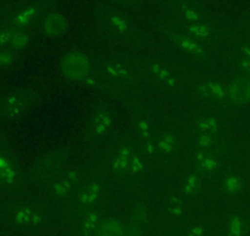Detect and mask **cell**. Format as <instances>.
<instances>
[{"label": "cell", "instance_id": "cell-1", "mask_svg": "<svg viewBox=\"0 0 250 236\" xmlns=\"http://www.w3.org/2000/svg\"><path fill=\"white\" fill-rule=\"evenodd\" d=\"M62 73L73 80H87L88 76V59L80 52L69 53L62 64Z\"/></svg>", "mask_w": 250, "mask_h": 236}, {"label": "cell", "instance_id": "cell-2", "mask_svg": "<svg viewBox=\"0 0 250 236\" xmlns=\"http://www.w3.org/2000/svg\"><path fill=\"white\" fill-rule=\"evenodd\" d=\"M198 145L200 146L203 153L211 154L217 158L227 155L229 151V144L223 137L217 134H199Z\"/></svg>", "mask_w": 250, "mask_h": 236}, {"label": "cell", "instance_id": "cell-3", "mask_svg": "<svg viewBox=\"0 0 250 236\" xmlns=\"http://www.w3.org/2000/svg\"><path fill=\"white\" fill-rule=\"evenodd\" d=\"M227 96L237 106H244L250 101V80L247 78H238L229 84Z\"/></svg>", "mask_w": 250, "mask_h": 236}, {"label": "cell", "instance_id": "cell-4", "mask_svg": "<svg viewBox=\"0 0 250 236\" xmlns=\"http://www.w3.org/2000/svg\"><path fill=\"white\" fill-rule=\"evenodd\" d=\"M199 93L210 102H223L227 97V89L217 80H208L199 85Z\"/></svg>", "mask_w": 250, "mask_h": 236}, {"label": "cell", "instance_id": "cell-5", "mask_svg": "<svg viewBox=\"0 0 250 236\" xmlns=\"http://www.w3.org/2000/svg\"><path fill=\"white\" fill-rule=\"evenodd\" d=\"M147 224V211L144 203L135 207L130 221L126 226V236H140Z\"/></svg>", "mask_w": 250, "mask_h": 236}, {"label": "cell", "instance_id": "cell-6", "mask_svg": "<svg viewBox=\"0 0 250 236\" xmlns=\"http://www.w3.org/2000/svg\"><path fill=\"white\" fill-rule=\"evenodd\" d=\"M194 164L200 172L205 175H215L221 168L220 158L208 153H198L194 158Z\"/></svg>", "mask_w": 250, "mask_h": 236}, {"label": "cell", "instance_id": "cell-7", "mask_svg": "<svg viewBox=\"0 0 250 236\" xmlns=\"http://www.w3.org/2000/svg\"><path fill=\"white\" fill-rule=\"evenodd\" d=\"M172 40L180 49H183L184 52L189 53V54H193L195 57H204L205 55V48L200 45L199 42H196L193 37L185 35H179V33H175L172 36Z\"/></svg>", "mask_w": 250, "mask_h": 236}, {"label": "cell", "instance_id": "cell-8", "mask_svg": "<svg viewBox=\"0 0 250 236\" xmlns=\"http://www.w3.org/2000/svg\"><path fill=\"white\" fill-rule=\"evenodd\" d=\"M131 156H133V154H131L130 149L126 148V146L120 148L119 150H118L117 156H115L114 160H113V172L117 176H119V177L124 176L125 173H128Z\"/></svg>", "mask_w": 250, "mask_h": 236}, {"label": "cell", "instance_id": "cell-9", "mask_svg": "<svg viewBox=\"0 0 250 236\" xmlns=\"http://www.w3.org/2000/svg\"><path fill=\"white\" fill-rule=\"evenodd\" d=\"M66 20L59 14H52L44 21V32L49 36H58L66 30Z\"/></svg>", "mask_w": 250, "mask_h": 236}, {"label": "cell", "instance_id": "cell-10", "mask_svg": "<svg viewBox=\"0 0 250 236\" xmlns=\"http://www.w3.org/2000/svg\"><path fill=\"white\" fill-rule=\"evenodd\" d=\"M101 214L98 212H88L83 220V236H96L101 228Z\"/></svg>", "mask_w": 250, "mask_h": 236}, {"label": "cell", "instance_id": "cell-11", "mask_svg": "<svg viewBox=\"0 0 250 236\" xmlns=\"http://www.w3.org/2000/svg\"><path fill=\"white\" fill-rule=\"evenodd\" d=\"M248 233V224L244 216L240 214H233L227 224L228 236H245Z\"/></svg>", "mask_w": 250, "mask_h": 236}, {"label": "cell", "instance_id": "cell-12", "mask_svg": "<svg viewBox=\"0 0 250 236\" xmlns=\"http://www.w3.org/2000/svg\"><path fill=\"white\" fill-rule=\"evenodd\" d=\"M100 236H126V228L114 219H107L101 224Z\"/></svg>", "mask_w": 250, "mask_h": 236}, {"label": "cell", "instance_id": "cell-13", "mask_svg": "<svg viewBox=\"0 0 250 236\" xmlns=\"http://www.w3.org/2000/svg\"><path fill=\"white\" fill-rule=\"evenodd\" d=\"M101 193V186L96 182H90L79 192V199L85 206H91L97 201Z\"/></svg>", "mask_w": 250, "mask_h": 236}, {"label": "cell", "instance_id": "cell-14", "mask_svg": "<svg viewBox=\"0 0 250 236\" xmlns=\"http://www.w3.org/2000/svg\"><path fill=\"white\" fill-rule=\"evenodd\" d=\"M220 128V122L212 115H204L198 121V129L201 134H216Z\"/></svg>", "mask_w": 250, "mask_h": 236}, {"label": "cell", "instance_id": "cell-15", "mask_svg": "<svg viewBox=\"0 0 250 236\" xmlns=\"http://www.w3.org/2000/svg\"><path fill=\"white\" fill-rule=\"evenodd\" d=\"M182 192L188 197H194L198 196L201 192V180L200 177H198L196 175L191 173L184 180L182 186Z\"/></svg>", "mask_w": 250, "mask_h": 236}, {"label": "cell", "instance_id": "cell-16", "mask_svg": "<svg viewBox=\"0 0 250 236\" xmlns=\"http://www.w3.org/2000/svg\"><path fill=\"white\" fill-rule=\"evenodd\" d=\"M156 143H157V150H160L163 154H173L178 149L177 138L172 134H161Z\"/></svg>", "mask_w": 250, "mask_h": 236}, {"label": "cell", "instance_id": "cell-17", "mask_svg": "<svg viewBox=\"0 0 250 236\" xmlns=\"http://www.w3.org/2000/svg\"><path fill=\"white\" fill-rule=\"evenodd\" d=\"M15 218L16 221L19 224H22V225H38L42 221L41 216L33 211H31L30 208H21L16 213Z\"/></svg>", "mask_w": 250, "mask_h": 236}, {"label": "cell", "instance_id": "cell-18", "mask_svg": "<svg viewBox=\"0 0 250 236\" xmlns=\"http://www.w3.org/2000/svg\"><path fill=\"white\" fill-rule=\"evenodd\" d=\"M22 107L23 102L20 96L18 95L10 96V97H8L4 101L3 108L9 117H16V116L20 115L21 111H22Z\"/></svg>", "mask_w": 250, "mask_h": 236}, {"label": "cell", "instance_id": "cell-19", "mask_svg": "<svg viewBox=\"0 0 250 236\" xmlns=\"http://www.w3.org/2000/svg\"><path fill=\"white\" fill-rule=\"evenodd\" d=\"M223 189L226 193L230 194V196H235L239 193L243 189V181L238 175H228L222 184Z\"/></svg>", "mask_w": 250, "mask_h": 236}, {"label": "cell", "instance_id": "cell-20", "mask_svg": "<svg viewBox=\"0 0 250 236\" xmlns=\"http://www.w3.org/2000/svg\"><path fill=\"white\" fill-rule=\"evenodd\" d=\"M38 13V8L36 6H30V8L22 9L21 11L15 14L14 16V25L19 26V27H22V26L28 25L32 20L33 16Z\"/></svg>", "mask_w": 250, "mask_h": 236}, {"label": "cell", "instance_id": "cell-21", "mask_svg": "<svg viewBox=\"0 0 250 236\" xmlns=\"http://www.w3.org/2000/svg\"><path fill=\"white\" fill-rule=\"evenodd\" d=\"M151 71H152V74L156 76V79H157L160 83L165 84V85L167 86H172V88L177 85V81H175L174 76H173L167 69L162 68V67H160L158 64H155V66L151 67Z\"/></svg>", "mask_w": 250, "mask_h": 236}, {"label": "cell", "instance_id": "cell-22", "mask_svg": "<svg viewBox=\"0 0 250 236\" xmlns=\"http://www.w3.org/2000/svg\"><path fill=\"white\" fill-rule=\"evenodd\" d=\"M112 123V118L107 112H101L96 116L95 123H93V128L97 134H103L108 131Z\"/></svg>", "mask_w": 250, "mask_h": 236}, {"label": "cell", "instance_id": "cell-23", "mask_svg": "<svg viewBox=\"0 0 250 236\" xmlns=\"http://www.w3.org/2000/svg\"><path fill=\"white\" fill-rule=\"evenodd\" d=\"M188 31H189L191 35L200 38H208V36L212 33V28L208 25H206V24H193V25H190L188 27Z\"/></svg>", "mask_w": 250, "mask_h": 236}, {"label": "cell", "instance_id": "cell-24", "mask_svg": "<svg viewBox=\"0 0 250 236\" xmlns=\"http://www.w3.org/2000/svg\"><path fill=\"white\" fill-rule=\"evenodd\" d=\"M180 6H182L183 15H184V18L187 19L188 21H190V23H194V24H198V21L200 20V15H199L198 10H196V9L191 5V4L183 3V4H180Z\"/></svg>", "mask_w": 250, "mask_h": 236}, {"label": "cell", "instance_id": "cell-25", "mask_svg": "<svg viewBox=\"0 0 250 236\" xmlns=\"http://www.w3.org/2000/svg\"><path fill=\"white\" fill-rule=\"evenodd\" d=\"M168 212L173 216L182 215L183 212H184V203L179 198H177V197H173L168 202Z\"/></svg>", "mask_w": 250, "mask_h": 236}, {"label": "cell", "instance_id": "cell-26", "mask_svg": "<svg viewBox=\"0 0 250 236\" xmlns=\"http://www.w3.org/2000/svg\"><path fill=\"white\" fill-rule=\"evenodd\" d=\"M144 170V160L141 159V156L139 155H133L131 156L130 164H129V171L130 175L136 176Z\"/></svg>", "mask_w": 250, "mask_h": 236}, {"label": "cell", "instance_id": "cell-27", "mask_svg": "<svg viewBox=\"0 0 250 236\" xmlns=\"http://www.w3.org/2000/svg\"><path fill=\"white\" fill-rule=\"evenodd\" d=\"M71 184L68 180H62V181H58L57 184L54 185V192L58 194V196H64V194L68 193L71 189Z\"/></svg>", "mask_w": 250, "mask_h": 236}, {"label": "cell", "instance_id": "cell-28", "mask_svg": "<svg viewBox=\"0 0 250 236\" xmlns=\"http://www.w3.org/2000/svg\"><path fill=\"white\" fill-rule=\"evenodd\" d=\"M11 43L14 47L22 48L28 43V36H26L22 32H14L13 38H11Z\"/></svg>", "mask_w": 250, "mask_h": 236}, {"label": "cell", "instance_id": "cell-29", "mask_svg": "<svg viewBox=\"0 0 250 236\" xmlns=\"http://www.w3.org/2000/svg\"><path fill=\"white\" fill-rule=\"evenodd\" d=\"M107 71H108V73L112 74V75H114V76H117V78H123V76H125L126 74H128L126 68H125V67L119 66V64H117V66L108 67Z\"/></svg>", "mask_w": 250, "mask_h": 236}, {"label": "cell", "instance_id": "cell-30", "mask_svg": "<svg viewBox=\"0 0 250 236\" xmlns=\"http://www.w3.org/2000/svg\"><path fill=\"white\" fill-rule=\"evenodd\" d=\"M109 20L110 23L113 24V26L119 30V32H124V31H126V28H128L126 21H125L124 19L119 18V16H110Z\"/></svg>", "mask_w": 250, "mask_h": 236}, {"label": "cell", "instance_id": "cell-31", "mask_svg": "<svg viewBox=\"0 0 250 236\" xmlns=\"http://www.w3.org/2000/svg\"><path fill=\"white\" fill-rule=\"evenodd\" d=\"M138 133H139V136L144 139L151 138V129H150V127H148L147 122L141 121L140 123L138 124Z\"/></svg>", "mask_w": 250, "mask_h": 236}, {"label": "cell", "instance_id": "cell-32", "mask_svg": "<svg viewBox=\"0 0 250 236\" xmlns=\"http://www.w3.org/2000/svg\"><path fill=\"white\" fill-rule=\"evenodd\" d=\"M14 61V57H13V53L10 50H1L0 52V66L1 67H6L9 64L13 63Z\"/></svg>", "mask_w": 250, "mask_h": 236}, {"label": "cell", "instance_id": "cell-33", "mask_svg": "<svg viewBox=\"0 0 250 236\" xmlns=\"http://www.w3.org/2000/svg\"><path fill=\"white\" fill-rule=\"evenodd\" d=\"M14 31L13 30H3L0 31V48L4 47L5 45H8L9 42H11V38H13Z\"/></svg>", "mask_w": 250, "mask_h": 236}, {"label": "cell", "instance_id": "cell-34", "mask_svg": "<svg viewBox=\"0 0 250 236\" xmlns=\"http://www.w3.org/2000/svg\"><path fill=\"white\" fill-rule=\"evenodd\" d=\"M187 236H206V230L201 225H194L188 231Z\"/></svg>", "mask_w": 250, "mask_h": 236}, {"label": "cell", "instance_id": "cell-35", "mask_svg": "<svg viewBox=\"0 0 250 236\" xmlns=\"http://www.w3.org/2000/svg\"><path fill=\"white\" fill-rule=\"evenodd\" d=\"M239 67L242 71H244L248 76H250V61L249 59H243L239 58Z\"/></svg>", "mask_w": 250, "mask_h": 236}, {"label": "cell", "instance_id": "cell-36", "mask_svg": "<svg viewBox=\"0 0 250 236\" xmlns=\"http://www.w3.org/2000/svg\"><path fill=\"white\" fill-rule=\"evenodd\" d=\"M239 58H243V59H249L250 61V45L242 47Z\"/></svg>", "mask_w": 250, "mask_h": 236}, {"label": "cell", "instance_id": "cell-37", "mask_svg": "<svg viewBox=\"0 0 250 236\" xmlns=\"http://www.w3.org/2000/svg\"><path fill=\"white\" fill-rule=\"evenodd\" d=\"M146 146H147L148 153H155V151L157 150V143L153 141H151V139H148L147 143H146Z\"/></svg>", "mask_w": 250, "mask_h": 236}, {"label": "cell", "instance_id": "cell-38", "mask_svg": "<svg viewBox=\"0 0 250 236\" xmlns=\"http://www.w3.org/2000/svg\"><path fill=\"white\" fill-rule=\"evenodd\" d=\"M66 180H68V181H70L73 185L78 184V182H79L78 175H76L75 172H69L68 173V179H66Z\"/></svg>", "mask_w": 250, "mask_h": 236}, {"label": "cell", "instance_id": "cell-39", "mask_svg": "<svg viewBox=\"0 0 250 236\" xmlns=\"http://www.w3.org/2000/svg\"><path fill=\"white\" fill-rule=\"evenodd\" d=\"M168 236H177V235H168Z\"/></svg>", "mask_w": 250, "mask_h": 236}]
</instances>
